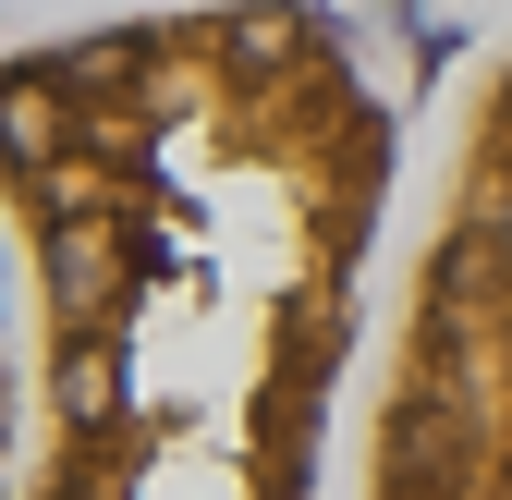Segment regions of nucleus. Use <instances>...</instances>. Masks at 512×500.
Wrapping results in <instances>:
<instances>
[{
	"label": "nucleus",
	"instance_id": "obj_2",
	"mask_svg": "<svg viewBox=\"0 0 512 500\" xmlns=\"http://www.w3.org/2000/svg\"><path fill=\"white\" fill-rule=\"evenodd\" d=\"M354 500H512V49L476 74L427 244L403 257Z\"/></svg>",
	"mask_w": 512,
	"mask_h": 500
},
{
	"label": "nucleus",
	"instance_id": "obj_1",
	"mask_svg": "<svg viewBox=\"0 0 512 500\" xmlns=\"http://www.w3.org/2000/svg\"><path fill=\"white\" fill-rule=\"evenodd\" d=\"M391 171V98L305 0L13 49L25 500H317Z\"/></svg>",
	"mask_w": 512,
	"mask_h": 500
}]
</instances>
